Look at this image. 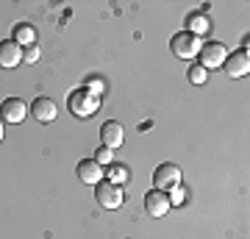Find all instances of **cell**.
Masks as SVG:
<instances>
[{
	"instance_id": "52a82bcc",
	"label": "cell",
	"mask_w": 250,
	"mask_h": 239,
	"mask_svg": "<svg viewBox=\"0 0 250 239\" xmlns=\"http://www.w3.org/2000/svg\"><path fill=\"white\" fill-rule=\"evenodd\" d=\"M28 111H31V117H34L39 125H47L53 123L56 117H59V106H56L50 98H36L31 106H28Z\"/></svg>"
},
{
	"instance_id": "d6986e66",
	"label": "cell",
	"mask_w": 250,
	"mask_h": 239,
	"mask_svg": "<svg viewBox=\"0 0 250 239\" xmlns=\"http://www.w3.org/2000/svg\"><path fill=\"white\" fill-rule=\"evenodd\" d=\"M95 161H98L100 167H108V164L114 161V151H108V148H100V151H95Z\"/></svg>"
},
{
	"instance_id": "e0dca14e",
	"label": "cell",
	"mask_w": 250,
	"mask_h": 239,
	"mask_svg": "<svg viewBox=\"0 0 250 239\" xmlns=\"http://www.w3.org/2000/svg\"><path fill=\"white\" fill-rule=\"evenodd\" d=\"M187 186L184 184H178V186H172L170 192H167V197H170V206H184L187 203Z\"/></svg>"
},
{
	"instance_id": "9a60e30c",
	"label": "cell",
	"mask_w": 250,
	"mask_h": 239,
	"mask_svg": "<svg viewBox=\"0 0 250 239\" xmlns=\"http://www.w3.org/2000/svg\"><path fill=\"white\" fill-rule=\"evenodd\" d=\"M128 178H131V170L125 167L123 161H111V164L106 167V181H111V184L123 186Z\"/></svg>"
},
{
	"instance_id": "277c9868",
	"label": "cell",
	"mask_w": 250,
	"mask_h": 239,
	"mask_svg": "<svg viewBox=\"0 0 250 239\" xmlns=\"http://www.w3.org/2000/svg\"><path fill=\"white\" fill-rule=\"evenodd\" d=\"M184 181V173H181L178 164H159L156 173H153V189H161V192H170L172 186H178Z\"/></svg>"
},
{
	"instance_id": "4fadbf2b",
	"label": "cell",
	"mask_w": 250,
	"mask_h": 239,
	"mask_svg": "<svg viewBox=\"0 0 250 239\" xmlns=\"http://www.w3.org/2000/svg\"><path fill=\"white\" fill-rule=\"evenodd\" d=\"M208 31H211V22H208V17H206L203 11H195V14L187 17V34H195V36L203 39Z\"/></svg>"
},
{
	"instance_id": "44dd1931",
	"label": "cell",
	"mask_w": 250,
	"mask_h": 239,
	"mask_svg": "<svg viewBox=\"0 0 250 239\" xmlns=\"http://www.w3.org/2000/svg\"><path fill=\"white\" fill-rule=\"evenodd\" d=\"M3 133H6V128H3V120H0V142H3Z\"/></svg>"
},
{
	"instance_id": "7a4b0ae2",
	"label": "cell",
	"mask_w": 250,
	"mask_h": 239,
	"mask_svg": "<svg viewBox=\"0 0 250 239\" xmlns=\"http://www.w3.org/2000/svg\"><path fill=\"white\" fill-rule=\"evenodd\" d=\"M200 47H203L200 36L187 34V31H178V34L170 39V50L178 56V59H184V62H192V59H197Z\"/></svg>"
},
{
	"instance_id": "ac0fdd59",
	"label": "cell",
	"mask_w": 250,
	"mask_h": 239,
	"mask_svg": "<svg viewBox=\"0 0 250 239\" xmlns=\"http://www.w3.org/2000/svg\"><path fill=\"white\" fill-rule=\"evenodd\" d=\"M39 56H42V50H39V44L22 47V64H36V62H39Z\"/></svg>"
},
{
	"instance_id": "8992f818",
	"label": "cell",
	"mask_w": 250,
	"mask_h": 239,
	"mask_svg": "<svg viewBox=\"0 0 250 239\" xmlns=\"http://www.w3.org/2000/svg\"><path fill=\"white\" fill-rule=\"evenodd\" d=\"M28 117V103L20 98H6L3 106H0V120L3 123H11V125H20L22 120Z\"/></svg>"
},
{
	"instance_id": "7402d4cb",
	"label": "cell",
	"mask_w": 250,
	"mask_h": 239,
	"mask_svg": "<svg viewBox=\"0 0 250 239\" xmlns=\"http://www.w3.org/2000/svg\"><path fill=\"white\" fill-rule=\"evenodd\" d=\"M0 106H3V103H0Z\"/></svg>"
},
{
	"instance_id": "3957f363",
	"label": "cell",
	"mask_w": 250,
	"mask_h": 239,
	"mask_svg": "<svg viewBox=\"0 0 250 239\" xmlns=\"http://www.w3.org/2000/svg\"><path fill=\"white\" fill-rule=\"evenodd\" d=\"M95 197H98L100 209H106V212H114V209H120V206H123V200H125L123 186L111 184V181H106V178H103L98 186H95Z\"/></svg>"
},
{
	"instance_id": "7c38bea8",
	"label": "cell",
	"mask_w": 250,
	"mask_h": 239,
	"mask_svg": "<svg viewBox=\"0 0 250 239\" xmlns=\"http://www.w3.org/2000/svg\"><path fill=\"white\" fill-rule=\"evenodd\" d=\"M20 64H22V47L17 42H11V39L0 42V67L3 70H14Z\"/></svg>"
},
{
	"instance_id": "9c48e42d",
	"label": "cell",
	"mask_w": 250,
	"mask_h": 239,
	"mask_svg": "<svg viewBox=\"0 0 250 239\" xmlns=\"http://www.w3.org/2000/svg\"><path fill=\"white\" fill-rule=\"evenodd\" d=\"M225 75L228 78H245L250 72V56L248 50H236V53H228V59H225Z\"/></svg>"
},
{
	"instance_id": "ba28073f",
	"label": "cell",
	"mask_w": 250,
	"mask_h": 239,
	"mask_svg": "<svg viewBox=\"0 0 250 239\" xmlns=\"http://www.w3.org/2000/svg\"><path fill=\"white\" fill-rule=\"evenodd\" d=\"M78 181L81 184H86V186H98L103 178H106V167H100L95 159H83L78 161Z\"/></svg>"
},
{
	"instance_id": "6da1fadb",
	"label": "cell",
	"mask_w": 250,
	"mask_h": 239,
	"mask_svg": "<svg viewBox=\"0 0 250 239\" xmlns=\"http://www.w3.org/2000/svg\"><path fill=\"white\" fill-rule=\"evenodd\" d=\"M67 106H70V111L75 117H81V120H89V117H95L100 111V98H95L92 92H86V89L81 87V89H75V92H70Z\"/></svg>"
},
{
	"instance_id": "2e32d148",
	"label": "cell",
	"mask_w": 250,
	"mask_h": 239,
	"mask_svg": "<svg viewBox=\"0 0 250 239\" xmlns=\"http://www.w3.org/2000/svg\"><path fill=\"white\" fill-rule=\"evenodd\" d=\"M187 78H189V84L203 87L206 81H208V70H203L200 64H192V67H189V72H187Z\"/></svg>"
},
{
	"instance_id": "5bb4252c",
	"label": "cell",
	"mask_w": 250,
	"mask_h": 239,
	"mask_svg": "<svg viewBox=\"0 0 250 239\" xmlns=\"http://www.w3.org/2000/svg\"><path fill=\"white\" fill-rule=\"evenodd\" d=\"M11 42H17L20 47L36 44V28L28 25V22H17V25H14V34H11Z\"/></svg>"
},
{
	"instance_id": "8fae6325",
	"label": "cell",
	"mask_w": 250,
	"mask_h": 239,
	"mask_svg": "<svg viewBox=\"0 0 250 239\" xmlns=\"http://www.w3.org/2000/svg\"><path fill=\"white\" fill-rule=\"evenodd\" d=\"M100 139H103V148L117 151V148H123V142H125V128L117 120H108V123L100 125Z\"/></svg>"
},
{
	"instance_id": "5b68a950",
	"label": "cell",
	"mask_w": 250,
	"mask_h": 239,
	"mask_svg": "<svg viewBox=\"0 0 250 239\" xmlns=\"http://www.w3.org/2000/svg\"><path fill=\"white\" fill-rule=\"evenodd\" d=\"M197 59H200L197 64H200L203 70H217V67H223V64H225L228 50H225L223 42H203V47H200Z\"/></svg>"
},
{
	"instance_id": "ffe728a7",
	"label": "cell",
	"mask_w": 250,
	"mask_h": 239,
	"mask_svg": "<svg viewBox=\"0 0 250 239\" xmlns=\"http://www.w3.org/2000/svg\"><path fill=\"white\" fill-rule=\"evenodd\" d=\"M83 89H86V92H92L95 98H100V95H103V89H106V84H103V78H89Z\"/></svg>"
},
{
	"instance_id": "30bf717a",
	"label": "cell",
	"mask_w": 250,
	"mask_h": 239,
	"mask_svg": "<svg viewBox=\"0 0 250 239\" xmlns=\"http://www.w3.org/2000/svg\"><path fill=\"white\" fill-rule=\"evenodd\" d=\"M170 197L167 192H161V189H150L147 195H145V212L150 214V217H167L170 212Z\"/></svg>"
}]
</instances>
